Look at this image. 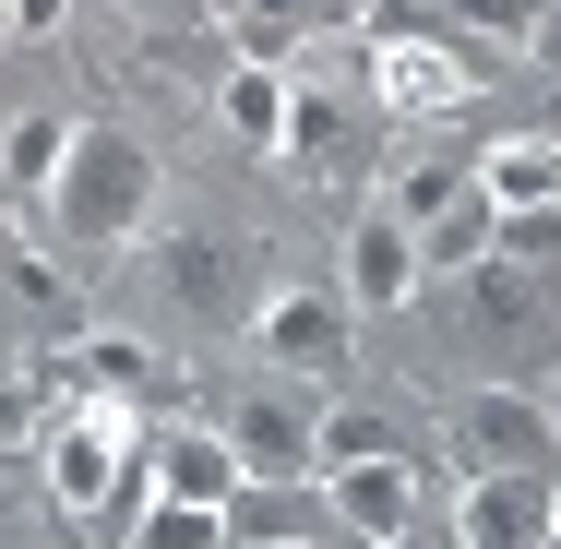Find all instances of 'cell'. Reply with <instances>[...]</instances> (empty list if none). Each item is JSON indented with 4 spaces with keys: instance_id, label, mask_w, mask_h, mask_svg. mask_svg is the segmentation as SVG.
<instances>
[{
    "instance_id": "cell-26",
    "label": "cell",
    "mask_w": 561,
    "mask_h": 549,
    "mask_svg": "<svg viewBox=\"0 0 561 549\" xmlns=\"http://www.w3.org/2000/svg\"><path fill=\"white\" fill-rule=\"evenodd\" d=\"M490 263H526V275H538V263H561V204L502 216V227H490Z\"/></svg>"
},
{
    "instance_id": "cell-15",
    "label": "cell",
    "mask_w": 561,
    "mask_h": 549,
    "mask_svg": "<svg viewBox=\"0 0 561 549\" xmlns=\"http://www.w3.org/2000/svg\"><path fill=\"white\" fill-rule=\"evenodd\" d=\"M323 478H239L227 490V538H323Z\"/></svg>"
},
{
    "instance_id": "cell-2",
    "label": "cell",
    "mask_w": 561,
    "mask_h": 549,
    "mask_svg": "<svg viewBox=\"0 0 561 549\" xmlns=\"http://www.w3.org/2000/svg\"><path fill=\"white\" fill-rule=\"evenodd\" d=\"M36 216L60 227V251H131L156 227V144L119 119H72V156H60Z\"/></svg>"
},
{
    "instance_id": "cell-11",
    "label": "cell",
    "mask_w": 561,
    "mask_h": 549,
    "mask_svg": "<svg viewBox=\"0 0 561 549\" xmlns=\"http://www.w3.org/2000/svg\"><path fill=\"white\" fill-rule=\"evenodd\" d=\"M323 514H335L346 538H394V526H419V466L407 454H370V466H323Z\"/></svg>"
},
{
    "instance_id": "cell-22",
    "label": "cell",
    "mask_w": 561,
    "mask_h": 549,
    "mask_svg": "<svg viewBox=\"0 0 561 549\" xmlns=\"http://www.w3.org/2000/svg\"><path fill=\"white\" fill-rule=\"evenodd\" d=\"M227 131H239V144H263V156H287V72L239 60V72H227Z\"/></svg>"
},
{
    "instance_id": "cell-30",
    "label": "cell",
    "mask_w": 561,
    "mask_h": 549,
    "mask_svg": "<svg viewBox=\"0 0 561 549\" xmlns=\"http://www.w3.org/2000/svg\"><path fill=\"white\" fill-rule=\"evenodd\" d=\"M227 549H335V538H227Z\"/></svg>"
},
{
    "instance_id": "cell-4",
    "label": "cell",
    "mask_w": 561,
    "mask_h": 549,
    "mask_svg": "<svg viewBox=\"0 0 561 549\" xmlns=\"http://www.w3.org/2000/svg\"><path fill=\"white\" fill-rule=\"evenodd\" d=\"M443 454L454 478H561V431L538 407V382H478L443 419Z\"/></svg>"
},
{
    "instance_id": "cell-13",
    "label": "cell",
    "mask_w": 561,
    "mask_h": 549,
    "mask_svg": "<svg viewBox=\"0 0 561 549\" xmlns=\"http://www.w3.org/2000/svg\"><path fill=\"white\" fill-rule=\"evenodd\" d=\"M407 299H419V227L370 204L346 227V311H407Z\"/></svg>"
},
{
    "instance_id": "cell-33",
    "label": "cell",
    "mask_w": 561,
    "mask_h": 549,
    "mask_svg": "<svg viewBox=\"0 0 561 549\" xmlns=\"http://www.w3.org/2000/svg\"><path fill=\"white\" fill-rule=\"evenodd\" d=\"M0 227H12V216H0Z\"/></svg>"
},
{
    "instance_id": "cell-10",
    "label": "cell",
    "mask_w": 561,
    "mask_h": 549,
    "mask_svg": "<svg viewBox=\"0 0 561 549\" xmlns=\"http://www.w3.org/2000/svg\"><path fill=\"white\" fill-rule=\"evenodd\" d=\"M382 131V108H370V84H287V156L299 168H358V144Z\"/></svg>"
},
{
    "instance_id": "cell-1",
    "label": "cell",
    "mask_w": 561,
    "mask_h": 549,
    "mask_svg": "<svg viewBox=\"0 0 561 549\" xmlns=\"http://www.w3.org/2000/svg\"><path fill=\"white\" fill-rule=\"evenodd\" d=\"M358 48H370V60H358L370 108H382V119H419V131H431V119H466L478 84H490V60H478L454 24H431L419 0H370V12H358Z\"/></svg>"
},
{
    "instance_id": "cell-17",
    "label": "cell",
    "mask_w": 561,
    "mask_h": 549,
    "mask_svg": "<svg viewBox=\"0 0 561 549\" xmlns=\"http://www.w3.org/2000/svg\"><path fill=\"white\" fill-rule=\"evenodd\" d=\"M538 299H550V275H526V263H478V287H466V334L526 346V334H538Z\"/></svg>"
},
{
    "instance_id": "cell-27",
    "label": "cell",
    "mask_w": 561,
    "mask_h": 549,
    "mask_svg": "<svg viewBox=\"0 0 561 549\" xmlns=\"http://www.w3.org/2000/svg\"><path fill=\"white\" fill-rule=\"evenodd\" d=\"M36 419H48V382L36 370H0V442H24Z\"/></svg>"
},
{
    "instance_id": "cell-21",
    "label": "cell",
    "mask_w": 561,
    "mask_h": 549,
    "mask_svg": "<svg viewBox=\"0 0 561 549\" xmlns=\"http://www.w3.org/2000/svg\"><path fill=\"white\" fill-rule=\"evenodd\" d=\"M466 180H478V156H454V144H419V156H407V168L382 180V216L431 227V216H443V204H454V192H466Z\"/></svg>"
},
{
    "instance_id": "cell-3",
    "label": "cell",
    "mask_w": 561,
    "mask_h": 549,
    "mask_svg": "<svg viewBox=\"0 0 561 549\" xmlns=\"http://www.w3.org/2000/svg\"><path fill=\"white\" fill-rule=\"evenodd\" d=\"M36 454H48V502L84 526L96 502H108V478L144 454V419L108 407V394H48V419H36Z\"/></svg>"
},
{
    "instance_id": "cell-7",
    "label": "cell",
    "mask_w": 561,
    "mask_h": 549,
    "mask_svg": "<svg viewBox=\"0 0 561 549\" xmlns=\"http://www.w3.org/2000/svg\"><path fill=\"white\" fill-rule=\"evenodd\" d=\"M48 394H108V407H168L180 382H168V358L144 346V334H72V346H48V370H36Z\"/></svg>"
},
{
    "instance_id": "cell-32",
    "label": "cell",
    "mask_w": 561,
    "mask_h": 549,
    "mask_svg": "<svg viewBox=\"0 0 561 549\" xmlns=\"http://www.w3.org/2000/svg\"><path fill=\"white\" fill-rule=\"evenodd\" d=\"M550 549H561V490H550Z\"/></svg>"
},
{
    "instance_id": "cell-23",
    "label": "cell",
    "mask_w": 561,
    "mask_h": 549,
    "mask_svg": "<svg viewBox=\"0 0 561 549\" xmlns=\"http://www.w3.org/2000/svg\"><path fill=\"white\" fill-rule=\"evenodd\" d=\"M156 287L180 311H227V239H156Z\"/></svg>"
},
{
    "instance_id": "cell-16",
    "label": "cell",
    "mask_w": 561,
    "mask_h": 549,
    "mask_svg": "<svg viewBox=\"0 0 561 549\" xmlns=\"http://www.w3.org/2000/svg\"><path fill=\"white\" fill-rule=\"evenodd\" d=\"M478 192H490L502 216L561 204V144H550V131H502V144H478Z\"/></svg>"
},
{
    "instance_id": "cell-19",
    "label": "cell",
    "mask_w": 561,
    "mask_h": 549,
    "mask_svg": "<svg viewBox=\"0 0 561 549\" xmlns=\"http://www.w3.org/2000/svg\"><path fill=\"white\" fill-rule=\"evenodd\" d=\"M60 156H72V119H12V131H0V216H12V204L36 216L48 180H60Z\"/></svg>"
},
{
    "instance_id": "cell-5",
    "label": "cell",
    "mask_w": 561,
    "mask_h": 549,
    "mask_svg": "<svg viewBox=\"0 0 561 549\" xmlns=\"http://www.w3.org/2000/svg\"><path fill=\"white\" fill-rule=\"evenodd\" d=\"M227 454H239V478H311V442H323V407H311V382H287V370H263L239 407L216 419Z\"/></svg>"
},
{
    "instance_id": "cell-29",
    "label": "cell",
    "mask_w": 561,
    "mask_h": 549,
    "mask_svg": "<svg viewBox=\"0 0 561 549\" xmlns=\"http://www.w3.org/2000/svg\"><path fill=\"white\" fill-rule=\"evenodd\" d=\"M370 549H454V538H431V526H394V538H370Z\"/></svg>"
},
{
    "instance_id": "cell-9",
    "label": "cell",
    "mask_w": 561,
    "mask_h": 549,
    "mask_svg": "<svg viewBox=\"0 0 561 549\" xmlns=\"http://www.w3.org/2000/svg\"><path fill=\"white\" fill-rule=\"evenodd\" d=\"M358 12H370V0H227V36H239V60L287 72V60H311L323 36H358Z\"/></svg>"
},
{
    "instance_id": "cell-28",
    "label": "cell",
    "mask_w": 561,
    "mask_h": 549,
    "mask_svg": "<svg viewBox=\"0 0 561 549\" xmlns=\"http://www.w3.org/2000/svg\"><path fill=\"white\" fill-rule=\"evenodd\" d=\"M60 12H72V0H0V24H12V36H48Z\"/></svg>"
},
{
    "instance_id": "cell-12",
    "label": "cell",
    "mask_w": 561,
    "mask_h": 549,
    "mask_svg": "<svg viewBox=\"0 0 561 549\" xmlns=\"http://www.w3.org/2000/svg\"><path fill=\"white\" fill-rule=\"evenodd\" d=\"M550 490L561 478H466L454 549H550Z\"/></svg>"
},
{
    "instance_id": "cell-31",
    "label": "cell",
    "mask_w": 561,
    "mask_h": 549,
    "mask_svg": "<svg viewBox=\"0 0 561 549\" xmlns=\"http://www.w3.org/2000/svg\"><path fill=\"white\" fill-rule=\"evenodd\" d=\"M538 407H550V431H561V370H550V382H538Z\"/></svg>"
},
{
    "instance_id": "cell-18",
    "label": "cell",
    "mask_w": 561,
    "mask_h": 549,
    "mask_svg": "<svg viewBox=\"0 0 561 549\" xmlns=\"http://www.w3.org/2000/svg\"><path fill=\"white\" fill-rule=\"evenodd\" d=\"M431 24H478V48H561V0H419Z\"/></svg>"
},
{
    "instance_id": "cell-24",
    "label": "cell",
    "mask_w": 561,
    "mask_h": 549,
    "mask_svg": "<svg viewBox=\"0 0 561 549\" xmlns=\"http://www.w3.org/2000/svg\"><path fill=\"white\" fill-rule=\"evenodd\" d=\"M144 514H156V454H131V466L108 478V502L84 514V549H131V526H144Z\"/></svg>"
},
{
    "instance_id": "cell-25",
    "label": "cell",
    "mask_w": 561,
    "mask_h": 549,
    "mask_svg": "<svg viewBox=\"0 0 561 549\" xmlns=\"http://www.w3.org/2000/svg\"><path fill=\"white\" fill-rule=\"evenodd\" d=\"M131 549H227V514H216V502H168V490H156V514L131 526Z\"/></svg>"
},
{
    "instance_id": "cell-20",
    "label": "cell",
    "mask_w": 561,
    "mask_h": 549,
    "mask_svg": "<svg viewBox=\"0 0 561 549\" xmlns=\"http://www.w3.org/2000/svg\"><path fill=\"white\" fill-rule=\"evenodd\" d=\"M490 227H502V204H490V192L466 180L443 216L419 227V275H478V263H490Z\"/></svg>"
},
{
    "instance_id": "cell-8",
    "label": "cell",
    "mask_w": 561,
    "mask_h": 549,
    "mask_svg": "<svg viewBox=\"0 0 561 549\" xmlns=\"http://www.w3.org/2000/svg\"><path fill=\"white\" fill-rule=\"evenodd\" d=\"M0 323L36 334V346H72V334H84V287H72L24 227H0Z\"/></svg>"
},
{
    "instance_id": "cell-6",
    "label": "cell",
    "mask_w": 561,
    "mask_h": 549,
    "mask_svg": "<svg viewBox=\"0 0 561 549\" xmlns=\"http://www.w3.org/2000/svg\"><path fill=\"white\" fill-rule=\"evenodd\" d=\"M346 334H358L346 287H275V299L251 311L263 370H287V382H323V370H346Z\"/></svg>"
},
{
    "instance_id": "cell-14",
    "label": "cell",
    "mask_w": 561,
    "mask_h": 549,
    "mask_svg": "<svg viewBox=\"0 0 561 549\" xmlns=\"http://www.w3.org/2000/svg\"><path fill=\"white\" fill-rule=\"evenodd\" d=\"M144 454H156V490H168V502H216V514H227L239 454H227L216 419H168V431H144Z\"/></svg>"
}]
</instances>
